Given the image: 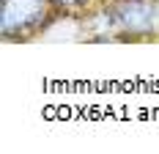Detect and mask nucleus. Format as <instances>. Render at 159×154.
<instances>
[{
    "label": "nucleus",
    "mask_w": 159,
    "mask_h": 154,
    "mask_svg": "<svg viewBox=\"0 0 159 154\" xmlns=\"http://www.w3.org/2000/svg\"><path fill=\"white\" fill-rule=\"evenodd\" d=\"M47 17V0H3L0 3V31L3 36H16L36 28Z\"/></svg>",
    "instance_id": "nucleus-1"
},
{
    "label": "nucleus",
    "mask_w": 159,
    "mask_h": 154,
    "mask_svg": "<svg viewBox=\"0 0 159 154\" xmlns=\"http://www.w3.org/2000/svg\"><path fill=\"white\" fill-rule=\"evenodd\" d=\"M115 22L129 33H148L154 28V3L148 0H121L115 8Z\"/></svg>",
    "instance_id": "nucleus-2"
},
{
    "label": "nucleus",
    "mask_w": 159,
    "mask_h": 154,
    "mask_svg": "<svg viewBox=\"0 0 159 154\" xmlns=\"http://www.w3.org/2000/svg\"><path fill=\"white\" fill-rule=\"evenodd\" d=\"M58 3H61V6H80L82 0H58Z\"/></svg>",
    "instance_id": "nucleus-3"
}]
</instances>
